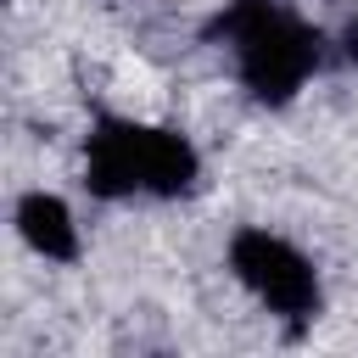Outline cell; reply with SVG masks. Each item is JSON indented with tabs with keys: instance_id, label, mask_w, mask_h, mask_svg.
I'll return each instance as SVG.
<instances>
[{
	"instance_id": "6da1fadb",
	"label": "cell",
	"mask_w": 358,
	"mask_h": 358,
	"mask_svg": "<svg viewBox=\"0 0 358 358\" xmlns=\"http://www.w3.org/2000/svg\"><path fill=\"white\" fill-rule=\"evenodd\" d=\"M218 39L235 45L241 78L257 101H291L319 62L313 28H302L291 11H280L268 0H235L218 17Z\"/></svg>"
},
{
	"instance_id": "7a4b0ae2",
	"label": "cell",
	"mask_w": 358,
	"mask_h": 358,
	"mask_svg": "<svg viewBox=\"0 0 358 358\" xmlns=\"http://www.w3.org/2000/svg\"><path fill=\"white\" fill-rule=\"evenodd\" d=\"M190 179H196V151L185 134L123 123V117H106L90 134V190L95 196H134V190L179 196V190H190Z\"/></svg>"
},
{
	"instance_id": "3957f363",
	"label": "cell",
	"mask_w": 358,
	"mask_h": 358,
	"mask_svg": "<svg viewBox=\"0 0 358 358\" xmlns=\"http://www.w3.org/2000/svg\"><path fill=\"white\" fill-rule=\"evenodd\" d=\"M229 268H235L241 285H246L268 313H280V319H308V313L319 308V280H313L308 257H302L291 241L268 235V229H241L235 246H229Z\"/></svg>"
},
{
	"instance_id": "277c9868",
	"label": "cell",
	"mask_w": 358,
	"mask_h": 358,
	"mask_svg": "<svg viewBox=\"0 0 358 358\" xmlns=\"http://www.w3.org/2000/svg\"><path fill=\"white\" fill-rule=\"evenodd\" d=\"M17 229H22V241H28L39 257H73V252H78L73 213H67L56 196H45V190H28V196L17 201Z\"/></svg>"
},
{
	"instance_id": "5b68a950",
	"label": "cell",
	"mask_w": 358,
	"mask_h": 358,
	"mask_svg": "<svg viewBox=\"0 0 358 358\" xmlns=\"http://www.w3.org/2000/svg\"><path fill=\"white\" fill-rule=\"evenodd\" d=\"M347 56H352V62H358V17H352V22H347Z\"/></svg>"
}]
</instances>
